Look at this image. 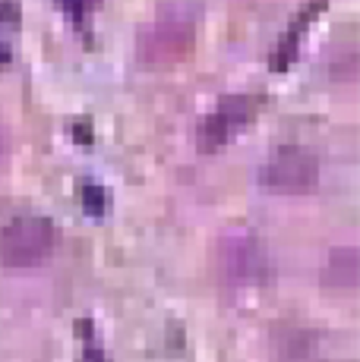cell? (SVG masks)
Masks as SVG:
<instances>
[{
    "label": "cell",
    "mask_w": 360,
    "mask_h": 362,
    "mask_svg": "<svg viewBox=\"0 0 360 362\" xmlns=\"http://www.w3.org/2000/svg\"><path fill=\"white\" fill-rule=\"evenodd\" d=\"M332 281L335 277L338 284H357V249H338L329 259V274Z\"/></svg>",
    "instance_id": "8992f818"
},
{
    "label": "cell",
    "mask_w": 360,
    "mask_h": 362,
    "mask_svg": "<svg viewBox=\"0 0 360 362\" xmlns=\"http://www.w3.org/2000/svg\"><path fill=\"white\" fill-rule=\"evenodd\" d=\"M82 202H86V208L92 214H101L105 211V189L95 183H86V189H82Z\"/></svg>",
    "instance_id": "52a82bcc"
},
{
    "label": "cell",
    "mask_w": 360,
    "mask_h": 362,
    "mask_svg": "<svg viewBox=\"0 0 360 362\" xmlns=\"http://www.w3.org/2000/svg\"><path fill=\"white\" fill-rule=\"evenodd\" d=\"M190 51H193V23L184 16H162L140 38V54L145 64H174Z\"/></svg>",
    "instance_id": "3957f363"
},
{
    "label": "cell",
    "mask_w": 360,
    "mask_h": 362,
    "mask_svg": "<svg viewBox=\"0 0 360 362\" xmlns=\"http://www.w3.org/2000/svg\"><path fill=\"white\" fill-rule=\"evenodd\" d=\"M57 246V227L41 214H23L0 233V259L10 268H35L47 262Z\"/></svg>",
    "instance_id": "6da1fadb"
},
{
    "label": "cell",
    "mask_w": 360,
    "mask_h": 362,
    "mask_svg": "<svg viewBox=\"0 0 360 362\" xmlns=\"http://www.w3.org/2000/svg\"><path fill=\"white\" fill-rule=\"evenodd\" d=\"M320 180V161L303 145H281L269 155L266 167L259 170V183L281 196H297L310 192Z\"/></svg>",
    "instance_id": "7a4b0ae2"
},
{
    "label": "cell",
    "mask_w": 360,
    "mask_h": 362,
    "mask_svg": "<svg viewBox=\"0 0 360 362\" xmlns=\"http://www.w3.org/2000/svg\"><path fill=\"white\" fill-rule=\"evenodd\" d=\"M256 98H225L212 117H206L199 127V151H218L240 127L253 120Z\"/></svg>",
    "instance_id": "277c9868"
},
{
    "label": "cell",
    "mask_w": 360,
    "mask_h": 362,
    "mask_svg": "<svg viewBox=\"0 0 360 362\" xmlns=\"http://www.w3.org/2000/svg\"><path fill=\"white\" fill-rule=\"evenodd\" d=\"M221 264H225L231 281H259V277H266L269 259H266V249L256 240L237 236V240L225 243V249H221Z\"/></svg>",
    "instance_id": "5b68a950"
},
{
    "label": "cell",
    "mask_w": 360,
    "mask_h": 362,
    "mask_svg": "<svg viewBox=\"0 0 360 362\" xmlns=\"http://www.w3.org/2000/svg\"><path fill=\"white\" fill-rule=\"evenodd\" d=\"M60 4H64L70 13H86V10H92L99 0H60Z\"/></svg>",
    "instance_id": "ba28073f"
},
{
    "label": "cell",
    "mask_w": 360,
    "mask_h": 362,
    "mask_svg": "<svg viewBox=\"0 0 360 362\" xmlns=\"http://www.w3.org/2000/svg\"><path fill=\"white\" fill-rule=\"evenodd\" d=\"M82 362H108V359H105V353L101 350H89L86 356H82Z\"/></svg>",
    "instance_id": "9c48e42d"
}]
</instances>
